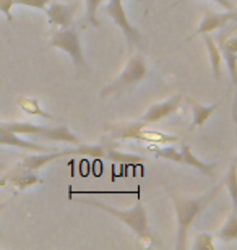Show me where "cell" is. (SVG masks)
<instances>
[{
    "instance_id": "6da1fadb",
    "label": "cell",
    "mask_w": 237,
    "mask_h": 250,
    "mask_svg": "<svg viewBox=\"0 0 237 250\" xmlns=\"http://www.w3.org/2000/svg\"><path fill=\"white\" fill-rule=\"evenodd\" d=\"M78 202L83 205H89V207L99 208V209H103V211H108L109 214H112V216L120 219L129 229H132L133 234L137 236V239L143 246H151V244H159L161 246V242L156 239L154 232L151 231L148 214H146V209L140 200L137 202V205L130 209H119V208L110 207V205L96 202V200H86V198H80Z\"/></svg>"
},
{
    "instance_id": "7a4b0ae2",
    "label": "cell",
    "mask_w": 237,
    "mask_h": 250,
    "mask_svg": "<svg viewBox=\"0 0 237 250\" xmlns=\"http://www.w3.org/2000/svg\"><path fill=\"white\" fill-rule=\"evenodd\" d=\"M219 190H221V186H216L213 190L206 192L205 195H201V197H195V198L172 197L175 216H177V244H175V249L177 250L185 249V241H187V236H189V229L194 226L196 218L205 211L206 207L213 202Z\"/></svg>"
},
{
    "instance_id": "3957f363",
    "label": "cell",
    "mask_w": 237,
    "mask_h": 250,
    "mask_svg": "<svg viewBox=\"0 0 237 250\" xmlns=\"http://www.w3.org/2000/svg\"><path fill=\"white\" fill-rule=\"evenodd\" d=\"M106 130L110 133L114 140H138L145 143H156V145H172L177 142V137L168 135L158 130H148L146 125L140 121L125 122V124H110L106 125Z\"/></svg>"
},
{
    "instance_id": "277c9868",
    "label": "cell",
    "mask_w": 237,
    "mask_h": 250,
    "mask_svg": "<svg viewBox=\"0 0 237 250\" xmlns=\"http://www.w3.org/2000/svg\"><path fill=\"white\" fill-rule=\"evenodd\" d=\"M2 125L5 128H8L10 132L23 135V137H41L50 140V142H62L70 145L80 143V138L68 127H65V125H59V127H41V125L29 124V122H13V124H2Z\"/></svg>"
},
{
    "instance_id": "5b68a950",
    "label": "cell",
    "mask_w": 237,
    "mask_h": 250,
    "mask_svg": "<svg viewBox=\"0 0 237 250\" xmlns=\"http://www.w3.org/2000/svg\"><path fill=\"white\" fill-rule=\"evenodd\" d=\"M148 75V65L146 61L142 56H130V59L125 63V67L122 70V73L114 80L109 86H106L101 91V96H110L114 93H120L127 88H132L135 84H138L140 82H143Z\"/></svg>"
},
{
    "instance_id": "8992f818",
    "label": "cell",
    "mask_w": 237,
    "mask_h": 250,
    "mask_svg": "<svg viewBox=\"0 0 237 250\" xmlns=\"http://www.w3.org/2000/svg\"><path fill=\"white\" fill-rule=\"evenodd\" d=\"M49 46L62 49L64 52H67L70 56V59L73 61L75 67H77L78 70L86 68V62H85L83 49H82V41H80L78 31L77 29H73L72 26L55 31L52 34V38H50Z\"/></svg>"
},
{
    "instance_id": "52a82bcc",
    "label": "cell",
    "mask_w": 237,
    "mask_h": 250,
    "mask_svg": "<svg viewBox=\"0 0 237 250\" xmlns=\"http://www.w3.org/2000/svg\"><path fill=\"white\" fill-rule=\"evenodd\" d=\"M106 13L114 20V23L122 29L124 36L127 38L129 42V51L132 52L133 46H140L142 44V36L140 31L129 21L127 13H125L122 0H109V3L106 5Z\"/></svg>"
},
{
    "instance_id": "ba28073f",
    "label": "cell",
    "mask_w": 237,
    "mask_h": 250,
    "mask_svg": "<svg viewBox=\"0 0 237 250\" xmlns=\"http://www.w3.org/2000/svg\"><path fill=\"white\" fill-rule=\"evenodd\" d=\"M182 101H184L182 94H175V96L166 99V101H163V103H156V104H153V106H150L148 111H146L143 116L138 119V121L142 124H145L146 127L151 125V124L164 121V119L171 117L172 114H175L179 111Z\"/></svg>"
},
{
    "instance_id": "9c48e42d",
    "label": "cell",
    "mask_w": 237,
    "mask_h": 250,
    "mask_svg": "<svg viewBox=\"0 0 237 250\" xmlns=\"http://www.w3.org/2000/svg\"><path fill=\"white\" fill-rule=\"evenodd\" d=\"M237 17L236 10H229V12H224V13H215V12H206L201 23L198 24L196 31L192 34V36L187 39L190 41L192 38H196V36H201L205 33H213V31H218V29H223L226 24L229 21H234Z\"/></svg>"
},
{
    "instance_id": "30bf717a",
    "label": "cell",
    "mask_w": 237,
    "mask_h": 250,
    "mask_svg": "<svg viewBox=\"0 0 237 250\" xmlns=\"http://www.w3.org/2000/svg\"><path fill=\"white\" fill-rule=\"evenodd\" d=\"M78 5L77 3H72V5H67V3H59V2H50L44 12L47 15V20L50 24L57 28H70L73 23V15H75V10H77Z\"/></svg>"
},
{
    "instance_id": "8fae6325",
    "label": "cell",
    "mask_w": 237,
    "mask_h": 250,
    "mask_svg": "<svg viewBox=\"0 0 237 250\" xmlns=\"http://www.w3.org/2000/svg\"><path fill=\"white\" fill-rule=\"evenodd\" d=\"M0 145H5V146H15V148H22V149H28V151L33 153H49V151H55L54 148L50 146H41L38 143L28 142V140L20 138V135L10 132L8 128H5L2 124H0Z\"/></svg>"
},
{
    "instance_id": "7c38bea8",
    "label": "cell",
    "mask_w": 237,
    "mask_h": 250,
    "mask_svg": "<svg viewBox=\"0 0 237 250\" xmlns=\"http://www.w3.org/2000/svg\"><path fill=\"white\" fill-rule=\"evenodd\" d=\"M7 184H10V186H13L15 188H18V190H24L28 187L44 184V181H43V177L38 176L36 171H31V169L18 166L15 171H12L7 176Z\"/></svg>"
},
{
    "instance_id": "4fadbf2b",
    "label": "cell",
    "mask_w": 237,
    "mask_h": 250,
    "mask_svg": "<svg viewBox=\"0 0 237 250\" xmlns=\"http://www.w3.org/2000/svg\"><path fill=\"white\" fill-rule=\"evenodd\" d=\"M185 101H187L192 107V124L189 127L190 132L195 128H198V127H203V125L206 124V121H208V119L213 116L219 107V103H215V104H211V106H203V104L198 103L192 96L185 98Z\"/></svg>"
},
{
    "instance_id": "5bb4252c",
    "label": "cell",
    "mask_w": 237,
    "mask_h": 250,
    "mask_svg": "<svg viewBox=\"0 0 237 250\" xmlns=\"http://www.w3.org/2000/svg\"><path fill=\"white\" fill-rule=\"evenodd\" d=\"M180 154H182V164L185 166H190V167H195L198 169V172L205 174V176H208L213 179L215 177V169H216V164H206L203 161H200L198 158L195 156L194 153H192V149L189 145H182V146L179 148Z\"/></svg>"
},
{
    "instance_id": "9a60e30c",
    "label": "cell",
    "mask_w": 237,
    "mask_h": 250,
    "mask_svg": "<svg viewBox=\"0 0 237 250\" xmlns=\"http://www.w3.org/2000/svg\"><path fill=\"white\" fill-rule=\"evenodd\" d=\"M203 36V42L206 49H208V56H210V62H211V70H213V75L216 80H221V72H223V56H221V51L218 49V44L213 38H211L210 33L201 34Z\"/></svg>"
},
{
    "instance_id": "2e32d148",
    "label": "cell",
    "mask_w": 237,
    "mask_h": 250,
    "mask_svg": "<svg viewBox=\"0 0 237 250\" xmlns=\"http://www.w3.org/2000/svg\"><path fill=\"white\" fill-rule=\"evenodd\" d=\"M17 103H18V106L22 107V111L26 112L28 116H36V117H43V119H49V121H54L52 114L44 111V107L41 106V103H39L36 98L20 96L17 99Z\"/></svg>"
},
{
    "instance_id": "e0dca14e",
    "label": "cell",
    "mask_w": 237,
    "mask_h": 250,
    "mask_svg": "<svg viewBox=\"0 0 237 250\" xmlns=\"http://www.w3.org/2000/svg\"><path fill=\"white\" fill-rule=\"evenodd\" d=\"M218 239L223 242H233L237 239V214L236 209H233L228 218V221L224 223V226L219 229Z\"/></svg>"
},
{
    "instance_id": "ac0fdd59",
    "label": "cell",
    "mask_w": 237,
    "mask_h": 250,
    "mask_svg": "<svg viewBox=\"0 0 237 250\" xmlns=\"http://www.w3.org/2000/svg\"><path fill=\"white\" fill-rule=\"evenodd\" d=\"M151 151L154 153L156 158L166 159V161H172L182 164V154L175 146H164V148H156V143H153V146H150Z\"/></svg>"
},
{
    "instance_id": "d6986e66",
    "label": "cell",
    "mask_w": 237,
    "mask_h": 250,
    "mask_svg": "<svg viewBox=\"0 0 237 250\" xmlns=\"http://www.w3.org/2000/svg\"><path fill=\"white\" fill-rule=\"evenodd\" d=\"M224 184H226V187H228V190H229V197H231V202H233V209H236V205H237V172H236V163L231 164L228 176H226V179H224Z\"/></svg>"
},
{
    "instance_id": "ffe728a7",
    "label": "cell",
    "mask_w": 237,
    "mask_h": 250,
    "mask_svg": "<svg viewBox=\"0 0 237 250\" xmlns=\"http://www.w3.org/2000/svg\"><path fill=\"white\" fill-rule=\"evenodd\" d=\"M106 158L110 159V161L115 163H125V164H133L138 161V156H133V154H125L117 151L114 146H106Z\"/></svg>"
},
{
    "instance_id": "44dd1931",
    "label": "cell",
    "mask_w": 237,
    "mask_h": 250,
    "mask_svg": "<svg viewBox=\"0 0 237 250\" xmlns=\"http://www.w3.org/2000/svg\"><path fill=\"white\" fill-rule=\"evenodd\" d=\"M192 249L194 250H215V237L208 232L196 234Z\"/></svg>"
},
{
    "instance_id": "7402d4cb",
    "label": "cell",
    "mask_w": 237,
    "mask_h": 250,
    "mask_svg": "<svg viewBox=\"0 0 237 250\" xmlns=\"http://www.w3.org/2000/svg\"><path fill=\"white\" fill-rule=\"evenodd\" d=\"M103 2L104 0H85V3H86V20L94 28L101 26V23L98 20V8Z\"/></svg>"
},
{
    "instance_id": "603a6c76",
    "label": "cell",
    "mask_w": 237,
    "mask_h": 250,
    "mask_svg": "<svg viewBox=\"0 0 237 250\" xmlns=\"http://www.w3.org/2000/svg\"><path fill=\"white\" fill-rule=\"evenodd\" d=\"M226 65H228L229 75H231V82L233 84L237 83V52H229V51H221Z\"/></svg>"
},
{
    "instance_id": "cb8c5ba5",
    "label": "cell",
    "mask_w": 237,
    "mask_h": 250,
    "mask_svg": "<svg viewBox=\"0 0 237 250\" xmlns=\"http://www.w3.org/2000/svg\"><path fill=\"white\" fill-rule=\"evenodd\" d=\"M218 44V49L219 51H229V52H237V38L234 36V34H231V36H223L221 34Z\"/></svg>"
},
{
    "instance_id": "d4e9b609",
    "label": "cell",
    "mask_w": 237,
    "mask_h": 250,
    "mask_svg": "<svg viewBox=\"0 0 237 250\" xmlns=\"http://www.w3.org/2000/svg\"><path fill=\"white\" fill-rule=\"evenodd\" d=\"M50 2L54 0H15V5H24V7H31V8H36V10H43L47 7Z\"/></svg>"
},
{
    "instance_id": "484cf974",
    "label": "cell",
    "mask_w": 237,
    "mask_h": 250,
    "mask_svg": "<svg viewBox=\"0 0 237 250\" xmlns=\"http://www.w3.org/2000/svg\"><path fill=\"white\" fill-rule=\"evenodd\" d=\"M13 7H15V0H0V12L5 15V18H7L10 23L13 21V17H12Z\"/></svg>"
},
{
    "instance_id": "4316f807",
    "label": "cell",
    "mask_w": 237,
    "mask_h": 250,
    "mask_svg": "<svg viewBox=\"0 0 237 250\" xmlns=\"http://www.w3.org/2000/svg\"><path fill=\"white\" fill-rule=\"evenodd\" d=\"M185 0H177L174 5H179V3H184ZM211 2H216L218 5H221V7H224L226 10H236V5L231 2V0H211Z\"/></svg>"
},
{
    "instance_id": "83f0119b",
    "label": "cell",
    "mask_w": 237,
    "mask_h": 250,
    "mask_svg": "<svg viewBox=\"0 0 237 250\" xmlns=\"http://www.w3.org/2000/svg\"><path fill=\"white\" fill-rule=\"evenodd\" d=\"M5 186H7V176L0 179V187H5Z\"/></svg>"
},
{
    "instance_id": "f1b7e54d",
    "label": "cell",
    "mask_w": 237,
    "mask_h": 250,
    "mask_svg": "<svg viewBox=\"0 0 237 250\" xmlns=\"http://www.w3.org/2000/svg\"><path fill=\"white\" fill-rule=\"evenodd\" d=\"M0 236H2V232H0Z\"/></svg>"
},
{
    "instance_id": "f546056e",
    "label": "cell",
    "mask_w": 237,
    "mask_h": 250,
    "mask_svg": "<svg viewBox=\"0 0 237 250\" xmlns=\"http://www.w3.org/2000/svg\"><path fill=\"white\" fill-rule=\"evenodd\" d=\"M0 124H2V122H0Z\"/></svg>"
}]
</instances>
